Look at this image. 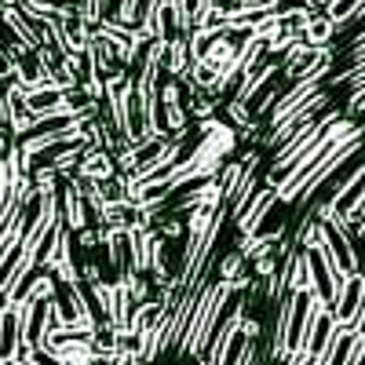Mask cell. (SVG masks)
I'll return each mask as SVG.
<instances>
[{
    "label": "cell",
    "mask_w": 365,
    "mask_h": 365,
    "mask_svg": "<svg viewBox=\"0 0 365 365\" xmlns=\"http://www.w3.org/2000/svg\"><path fill=\"white\" fill-rule=\"evenodd\" d=\"M325 11L336 19V26H344V22H351L354 15L365 11V0H329V8H325Z\"/></svg>",
    "instance_id": "8fae6325"
},
{
    "label": "cell",
    "mask_w": 365,
    "mask_h": 365,
    "mask_svg": "<svg viewBox=\"0 0 365 365\" xmlns=\"http://www.w3.org/2000/svg\"><path fill=\"white\" fill-rule=\"evenodd\" d=\"M8 365H29V361H8Z\"/></svg>",
    "instance_id": "5bb4252c"
},
{
    "label": "cell",
    "mask_w": 365,
    "mask_h": 365,
    "mask_svg": "<svg viewBox=\"0 0 365 365\" xmlns=\"http://www.w3.org/2000/svg\"><path fill=\"white\" fill-rule=\"evenodd\" d=\"M73 125H77V113H70V110L41 113L34 125H29V128L19 135V146H26V150H41L44 143H51V139H58V135L73 132Z\"/></svg>",
    "instance_id": "3957f363"
},
{
    "label": "cell",
    "mask_w": 365,
    "mask_h": 365,
    "mask_svg": "<svg viewBox=\"0 0 365 365\" xmlns=\"http://www.w3.org/2000/svg\"><path fill=\"white\" fill-rule=\"evenodd\" d=\"M361 307H365V278L361 274H351V278H344V285H340V292H336V299H332L329 311L336 314L340 329H354Z\"/></svg>",
    "instance_id": "277c9868"
},
{
    "label": "cell",
    "mask_w": 365,
    "mask_h": 365,
    "mask_svg": "<svg viewBox=\"0 0 365 365\" xmlns=\"http://www.w3.org/2000/svg\"><path fill=\"white\" fill-rule=\"evenodd\" d=\"M354 332H358V336H365V307H361V314H358V325H354Z\"/></svg>",
    "instance_id": "4fadbf2b"
},
{
    "label": "cell",
    "mask_w": 365,
    "mask_h": 365,
    "mask_svg": "<svg viewBox=\"0 0 365 365\" xmlns=\"http://www.w3.org/2000/svg\"><path fill=\"white\" fill-rule=\"evenodd\" d=\"M340 336V322H336V314H332L329 307H318V314H314V322H311V332H307V354H314V358H322L329 347H332V340Z\"/></svg>",
    "instance_id": "9c48e42d"
},
{
    "label": "cell",
    "mask_w": 365,
    "mask_h": 365,
    "mask_svg": "<svg viewBox=\"0 0 365 365\" xmlns=\"http://www.w3.org/2000/svg\"><path fill=\"white\" fill-rule=\"evenodd\" d=\"M212 4H216V0H179V8H182V15H187L190 29H197L205 22V15L212 11Z\"/></svg>",
    "instance_id": "7c38bea8"
},
{
    "label": "cell",
    "mask_w": 365,
    "mask_h": 365,
    "mask_svg": "<svg viewBox=\"0 0 365 365\" xmlns=\"http://www.w3.org/2000/svg\"><path fill=\"white\" fill-rule=\"evenodd\" d=\"M48 332H51V303L26 299L22 303V344L26 347H44Z\"/></svg>",
    "instance_id": "5b68a950"
},
{
    "label": "cell",
    "mask_w": 365,
    "mask_h": 365,
    "mask_svg": "<svg viewBox=\"0 0 365 365\" xmlns=\"http://www.w3.org/2000/svg\"><path fill=\"white\" fill-rule=\"evenodd\" d=\"M150 106H154V96H146V91L128 84L125 99H120V125H125V135L132 143H143L154 135V113H150Z\"/></svg>",
    "instance_id": "7a4b0ae2"
},
{
    "label": "cell",
    "mask_w": 365,
    "mask_h": 365,
    "mask_svg": "<svg viewBox=\"0 0 365 365\" xmlns=\"http://www.w3.org/2000/svg\"><path fill=\"white\" fill-rule=\"evenodd\" d=\"M26 351L22 344V307L8 303L4 311H0V361H19Z\"/></svg>",
    "instance_id": "ba28073f"
},
{
    "label": "cell",
    "mask_w": 365,
    "mask_h": 365,
    "mask_svg": "<svg viewBox=\"0 0 365 365\" xmlns=\"http://www.w3.org/2000/svg\"><path fill=\"white\" fill-rule=\"evenodd\" d=\"M106 245H110V263H113L117 282H120V285L132 282L135 274L143 270V267H139V256H135V245H132V230H113V234L106 237Z\"/></svg>",
    "instance_id": "52a82bcc"
},
{
    "label": "cell",
    "mask_w": 365,
    "mask_h": 365,
    "mask_svg": "<svg viewBox=\"0 0 365 365\" xmlns=\"http://www.w3.org/2000/svg\"><path fill=\"white\" fill-rule=\"evenodd\" d=\"M194 34L187 15H182L179 8V0H161V8H158V19H154V37L161 44H179V41H187Z\"/></svg>",
    "instance_id": "8992f818"
},
{
    "label": "cell",
    "mask_w": 365,
    "mask_h": 365,
    "mask_svg": "<svg viewBox=\"0 0 365 365\" xmlns=\"http://www.w3.org/2000/svg\"><path fill=\"white\" fill-rule=\"evenodd\" d=\"M0 365H4V361H0Z\"/></svg>",
    "instance_id": "9a60e30c"
},
{
    "label": "cell",
    "mask_w": 365,
    "mask_h": 365,
    "mask_svg": "<svg viewBox=\"0 0 365 365\" xmlns=\"http://www.w3.org/2000/svg\"><path fill=\"white\" fill-rule=\"evenodd\" d=\"M26 91H29V106H34L37 117H41V113H55V110H66V103H63V88L51 84V81L34 84V88H26Z\"/></svg>",
    "instance_id": "30bf717a"
},
{
    "label": "cell",
    "mask_w": 365,
    "mask_h": 365,
    "mask_svg": "<svg viewBox=\"0 0 365 365\" xmlns=\"http://www.w3.org/2000/svg\"><path fill=\"white\" fill-rule=\"evenodd\" d=\"M303 267H307V285L311 292L325 303V307H332V299H336L340 285H344V274L336 270V263H332V256L318 245H307L303 249Z\"/></svg>",
    "instance_id": "6da1fadb"
}]
</instances>
